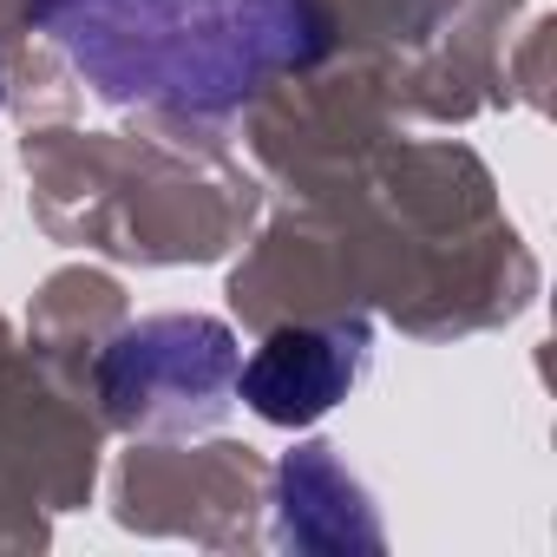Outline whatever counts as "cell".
I'll return each mask as SVG.
<instances>
[{
    "label": "cell",
    "mask_w": 557,
    "mask_h": 557,
    "mask_svg": "<svg viewBox=\"0 0 557 557\" xmlns=\"http://www.w3.org/2000/svg\"><path fill=\"white\" fill-rule=\"evenodd\" d=\"M230 381H236V342L223 322H203V315L125 329L99 368V387H106V407L119 426L210 420L223 407Z\"/></svg>",
    "instance_id": "1"
},
{
    "label": "cell",
    "mask_w": 557,
    "mask_h": 557,
    "mask_svg": "<svg viewBox=\"0 0 557 557\" xmlns=\"http://www.w3.org/2000/svg\"><path fill=\"white\" fill-rule=\"evenodd\" d=\"M355 381V348L329 329H275L249 368H236V387L243 400L275 420V426H309L322 420Z\"/></svg>",
    "instance_id": "2"
},
{
    "label": "cell",
    "mask_w": 557,
    "mask_h": 557,
    "mask_svg": "<svg viewBox=\"0 0 557 557\" xmlns=\"http://www.w3.org/2000/svg\"><path fill=\"white\" fill-rule=\"evenodd\" d=\"M0 99H8V73H0Z\"/></svg>",
    "instance_id": "3"
}]
</instances>
